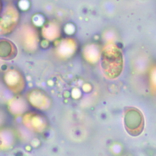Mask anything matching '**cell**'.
<instances>
[{
	"instance_id": "1",
	"label": "cell",
	"mask_w": 156,
	"mask_h": 156,
	"mask_svg": "<svg viewBox=\"0 0 156 156\" xmlns=\"http://www.w3.org/2000/svg\"><path fill=\"white\" fill-rule=\"evenodd\" d=\"M123 56L119 48L114 44H109L103 48L101 57L102 72L109 79H115L123 69Z\"/></svg>"
},
{
	"instance_id": "6",
	"label": "cell",
	"mask_w": 156,
	"mask_h": 156,
	"mask_svg": "<svg viewBox=\"0 0 156 156\" xmlns=\"http://www.w3.org/2000/svg\"><path fill=\"white\" fill-rule=\"evenodd\" d=\"M15 136L11 130L3 129L0 131V149H6L14 144Z\"/></svg>"
},
{
	"instance_id": "2",
	"label": "cell",
	"mask_w": 156,
	"mask_h": 156,
	"mask_svg": "<svg viewBox=\"0 0 156 156\" xmlns=\"http://www.w3.org/2000/svg\"><path fill=\"white\" fill-rule=\"evenodd\" d=\"M124 124L127 133L133 136H139L144 129V118L140 111L129 108L126 112Z\"/></svg>"
},
{
	"instance_id": "7",
	"label": "cell",
	"mask_w": 156,
	"mask_h": 156,
	"mask_svg": "<svg viewBox=\"0 0 156 156\" xmlns=\"http://www.w3.org/2000/svg\"><path fill=\"white\" fill-rule=\"evenodd\" d=\"M27 108L28 105L26 104V102L21 99H20V101H14L11 105H9V112L14 115H19L24 112H26Z\"/></svg>"
},
{
	"instance_id": "3",
	"label": "cell",
	"mask_w": 156,
	"mask_h": 156,
	"mask_svg": "<svg viewBox=\"0 0 156 156\" xmlns=\"http://www.w3.org/2000/svg\"><path fill=\"white\" fill-rule=\"evenodd\" d=\"M24 125L35 133L44 132L48 127V122L44 115L34 112H27L23 116Z\"/></svg>"
},
{
	"instance_id": "5",
	"label": "cell",
	"mask_w": 156,
	"mask_h": 156,
	"mask_svg": "<svg viewBox=\"0 0 156 156\" xmlns=\"http://www.w3.org/2000/svg\"><path fill=\"white\" fill-rule=\"evenodd\" d=\"M28 101L31 105L38 109H46L49 106V100L45 94L40 92H34L30 94Z\"/></svg>"
},
{
	"instance_id": "4",
	"label": "cell",
	"mask_w": 156,
	"mask_h": 156,
	"mask_svg": "<svg viewBox=\"0 0 156 156\" xmlns=\"http://www.w3.org/2000/svg\"><path fill=\"white\" fill-rule=\"evenodd\" d=\"M5 81L7 85L13 92L16 93L21 92L23 88V81L21 76L17 73L12 71L8 73L5 77Z\"/></svg>"
}]
</instances>
